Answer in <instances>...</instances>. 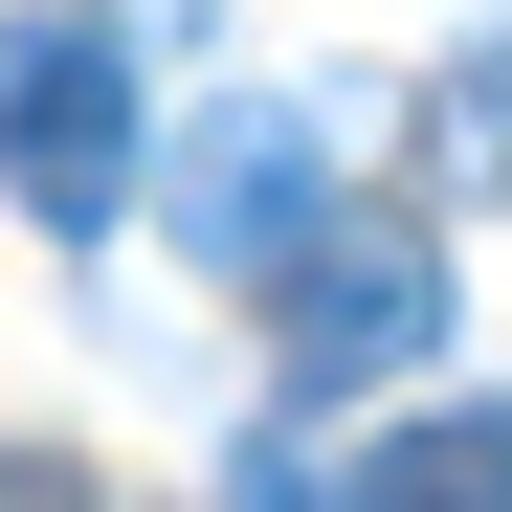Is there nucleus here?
<instances>
[{"instance_id":"f257e3e1","label":"nucleus","mask_w":512,"mask_h":512,"mask_svg":"<svg viewBox=\"0 0 512 512\" xmlns=\"http://www.w3.org/2000/svg\"><path fill=\"white\" fill-rule=\"evenodd\" d=\"M0 201L23 223H112L134 201V23H90V0L0 23Z\"/></svg>"},{"instance_id":"f03ea898","label":"nucleus","mask_w":512,"mask_h":512,"mask_svg":"<svg viewBox=\"0 0 512 512\" xmlns=\"http://www.w3.org/2000/svg\"><path fill=\"white\" fill-rule=\"evenodd\" d=\"M268 290H290V401H379L423 334H446V245L423 223H312Z\"/></svg>"},{"instance_id":"7ed1b4c3","label":"nucleus","mask_w":512,"mask_h":512,"mask_svg":"<svg viewBox=\"0 0 512 512\" xmlns=\"http://www.w3.org/2000/svg\"><path fill=\"white\" fill-rule=\"evenodd\" d=\"M156 201H179V245H201V268H245V290H268L290 245L334 223V112H312V90H245V112H201V134H179V179H156Z\"/></svg>"},{"instance_id":"20e7f679","label":"nucleus","mask_w":512,"mask_h":512,"mask_svg":"<svg viewBox=\"0 0 512 512\" xmlns=\"http://www.w3.org/2000/svg\"><path fill=\"white\" fill-rule=\"evenodd\" d=\"M357 490H401V512H512V401H446V423H379V446H357Z\"/></svg>"},{"instance_id":"39448f33","label":"nucleus","mask_w":512,"mask_h":512,"mask_svg":"<svg viewBox=\"0 0 512 512\" xmlns=\"http://www.w3.org/2000/svg\"><path fill=\"white\" fill-rule=\"evenodd\" d=\"M446 156H512V67H446Z\"/></svg>"}]
</instances>
